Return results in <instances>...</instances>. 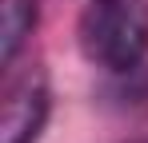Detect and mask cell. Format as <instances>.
I'll list each match as a JSON object with an SVG mask.
<instances>
[{
    "mask_svg": "<svg viewBox=\"0 0 148 143\" xmlns=\"http://www.w3.org/2000/svg\"><path fill=\"white\" fill-rule=\"evenodd\" d=\"M76 40L88 64L132 72L148 56V0H88Z\"/></svg>",
    "mask_w": 148,
    "mask_h": 143,
    "instance_id": "6da1fadb",
    "label": "cell"
},
{
    "mask_svg": "<svg viewBox=\"0 0 148 143\" xmlns=\"http://www.w3.org/2000/svg\"><path fill=\"white\" fill-rule=\"evenodd\" d=\"M48 76L40 68H24L8 76L4 107H0V143H36L48 123Z\"/></svg>",
    "mask_w": 148,
    "mask_h": 143,
    "instance_id": "7a4b0ae2",
    "label": "cell"
},
{
    "mask_svg": "<svg viewBox=\"0 0 148 143\" xmlns=\"http://www.w3.org/2000/svg\"><path fill=\"white\" fill-rule=\"evenodd\" d=\"M32 28H36V0H0V68H12Z\"/></svg>",
    "mask_w": 148,
    "mask_h": 143,
    "instance_id": "3957f363",
    "label": "cell"
},
{
    "mask_svg": "<svg viewBox=\"0 0 148 143\" xmlns=\"http://www.w3.org/2000/svg\"><path fill=\"white\" fill-rule=\"evenodd\" d=\"M132 143H148V139H132Z\"/></svg>",
    "mask_w": 148,
    "mask_h": 143,
    "instance_id": "277c9868",
    "label": "cell"
}]
</instances>
